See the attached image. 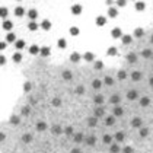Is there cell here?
I'll return each instance as SVG.
<instances>
[{
    "mask_svg": "<svg viewBox=\"0 0 153 153\" xmlns=\"http://www.w3.org/2000/svg\"><path fill=\"white\" fill-rule=\"evenodd\" d=\"M127 4V0H117V6L118 8H124Z\"/></svg>",
    "mask_w": 153,
    "mask_h": 153,
    "instance_id": "27",
    "label": "cell"
},
{
    "mask_svg": "<svg viewBox=\"0 0 153 153\" xmlns=\"http://www.w3.org/2000/svg\"><path fill=\"white\" fill-rule=\"evenodd\" d=\"M95 22H96V25H98V26H104L105 24H106V18H105V16H98Z\"/></svg>",
    "mask_w": 153,
    "mask_h": 153,
    "instance_id": "6",
    "label": "cell"
},
{
    "mask_svg": "<svg viewBox=\"0 0 153 153\" xmlns=\"http://www.w3.org/2000/svg\"><path fill=\"white\" fill-rule=\"evenodd\" d=\"M146 9V3L144 2H136V10L137 12H143Z\"/></svg>",
    "mask_w": 153,
    "mask_h": 153,
    "instance_id": "8",
    "label": "cell"
},
{
    "mask_svg": "<svg viewBox=\"0 0 153 153\" xmlns=\"http://www.w3.org/2000/svg\"><path fill=\"white\" fill-rule=\"evenodd\" d=\"M143 35H144V29L143 28H137L136 31H134V36L136 38H142Z\"/></svg>",
    "mask_w": 153,
    "mask_h": 153,
    "instance_id": "15",
    "label": "cell"
},
{
    "mask_svg": "<svg viewBox=\"0 0 153 153\" xmlns=\"http://www.w3.org/2000/svg\"><path fill=\"white\" fill-rule=\"evenodd\" d=\"M0 15H2V18H6V16H8V9L2 8V9H0Z\"/></svg>",
    "mask_w": 153,
    "mask_h": 153,
    "instance_id": "30",
    "label": "cell"
},
{
    "mask_svg": "<svg viewBox=\"0 0 153 153\" xmlns=\"http://www.w3.org/2000/svg\"><path fill=\"white\" fill-rule=\"evenodd\" d=\"M95 102H96V104H102V102H104V98H102L101 95H98V96H95Z\"/></svg>",
    "mask_w": 153,
    "mask_h": 153,
    "instance_id": "34",
    "label": "cell"
},
{
    "mask_svg": "<svg viewBox=\"0 0 153 153\" xmlns=\"http://www.w3.org/2000/svg\"><path fill=\"white\" fill-rule=\"evenodd\" d=\"M70 60H72L73 63H77V61L80 60V54H79V52H73V54L70 56Z\"/></svg>",
    "mask_w": 153,
    "mask_h": 153,
    "instance_id": "19",
    "label": "cell"
},
{
    "mask_svg": "<svg viewBox=\"0 0 153 153\" xmlns=\"http://www.w3.org/2000/svg\"><path fill=\"white\" fill-rule=\"evenodd\" d=\"M40 26H41V25H38V24H36L35 20H31V22L28 24V29H29V31H36V29H38Z\"/></svg>",
    "mask_w": 153,
    "mask_h": 153,
    "instance_id": "7",
    "label": "cell"
},
{
    "mask_svg": "<svg viewBox=\"0 0 153 153\" xmlns=\"http://www.w3.org/2000/svg\"><path fill=\"white\" fill-rule=\"evenodd\" d=\"M104 82H105L106 85H112V83H114V80H112V77H110V76H106V77H105V80H104Z\"/></svg>",
    "mask_w": 153,
    "mask_h": 153,
    "instance_id": "33",
    "label": "cell"
},
{
    "mask_svg": "<svg viewBox=\"0 0 153 153\" xmlns=\"http://www.w3.org/2000/svg\"><path fill=\"white\" fill-rule=\"evenodd\" d=\"M0 48L4 50V48H6V42H0Z\"/></svg>",
    "mask_w": 153,
    "mask_h": 153,
    "instance_id": "46",
    "label": "cell"
},
{
    "mask_svg": "<svg viewBox=\"0 0 153 153\" xmlns=\"http://www.w3.org/2000/svg\"><path fill=\"white\" fill-rule=\"evenodd\" d=\"M102 114H104V110H102V108H98V110H96V115L99 117V115H102Z\"/></svg>",
    "mask_w": 153,
    "mask_h": 153,
    "instance_id": "42",
    "label": "cell"
},
{
    "mask_svg": "<svg viewBox=\"0 0 153 153\" xmlns=\"http://www.w3.org/2000/svg\"><path fill=\"white\" fill-rule=\"evenodd\" d=\"M36 127H38V130H44V128H45V124H44V122H38Z\"/></svg>",
    "mask_w": 153,
    "mask_h": 153,
    "instance_id": "41",
    "label": "cell"
},
{
    "mask_svg": "<svg viewBox=\"0 0 153 153\" xmlns=\"http://www.w3.org/2000/svg\"><path fill=\"white\" fill-rule=\"evenodd\" d=\"M140 122H142V121H140L138 118H134V120H133V126H136V127H137V126H140Z\"/></svg>",
    "mask_w": 153,
    "mask_h": 153,
    "instance_id": "39",
    "label": "cell"
},
{
    "mask_svg": "<svg viewBox=\"0 0 153 153\" xmlns=\"http://www.w3.org/2000/svg\"><path fill=\"white\" fill-rule=\"evenodd\" d=\"M150 85L153 86V77H150Z\"/></svg>",
    "mask_w": 153,
    "mask_h": 153,
    "instance_id": "51",
    "label": "cell"
},
{
    "mask_svg": "<svg viewBox=\"0 0 153 153\" xmlns=\"http://www.w3.org/2000/svg\"><path fill=\"white\" fill-rule=\"evenodd\" d=\"M101 85H102L101 80H98V79H96V80H94V88H95V89H99V88H101Z\"/></svg>",
    "mask_w": 153,
    "mask_h": 153,
    "instance_id": "29",
    "label": "cell"
},
{
    "mask_svg": "<svg viewBox=\"0 0 153 153\" xmlns=\"http://www.w3.org/2000/svg\"><path fill=\"white\" fill-rule=\"evenodd\" d=\"M110 102H112V104H118V102H120V96H118V95L112 96V98L110 99Z\"/></svg>",
    "mask_w": 153,
    "mask_h": 153,
    "instance_id": "31",
    "label": "cell"
},
{
    "mask_svg": "<svg viewBox=\"0 0 153 153\" xmlns=\"http://www.w3.org/2000/svg\"><path fill=\"white\" fill-rule=\"evenodd\" d=\"M6 40H8L9 42H16L18 40H16V35L13 34V32H9L8 35H6Z\"/></svg>",
    "mask_w": 153,
    "mask_h": 153,
    "instance_id": "13",
    "label": "cell"
},
{
    "mask_svg": "<svg viewBox=\"0 0 153 153\" xmlns=\"http://www.w3.org/2000/svg\"><path fill=\"white\" fill-rule=\"evenodd\" d=\"M105 3H106V4H108V6H110V8H111V4H112V3H114V0H106V2H105Z\"/></svg>",
    "mask_w": 153,
    "mask_h": 153,
    "instance_id": "48",
    "label": "cell"
},
{
    "mask_svg": "<svg viewBox=\"0 0 153 153\" xmlns=\"http://www.w3.org/2000/svg\"><path fill=\"white\" fill-rule=\"evenodd\" d=\"M127 96H128V99H137V92L136 90H130Z\"/></svg>",
    "mask_w": 153,
    "mask_h": 153,
    "instance_id": "21",
    "label": "cell"
},
{
    "mask_svg": "<svg viewBox=\"0 0 153 153\" xmlns=\"http://www.w3.org/2000/svg\"><path fill=\"white\" fill-rule=\"evenodd\" d=\"M70 10H72V13H73V15H76V16H79V15L82 13V10H83V8H82V4H73Z\"/></svg>",
    "mask_w": 153,
    "mask_h": 153,
    "instance_id": "2",
    "label": "cell"
},
{
    "mask_svg": "<svg viewBox=\"0 0 153 153\" xmlns=\"http://www.w3.org/2000/svg\"><path fill=\"white\" fill-rule=\"evenodd\" d=\"M102 67H104L102 61H96V63H95V68H102Z\"/></svg>",
    "mask_w": 153,
    "mask_h": 153,
    "instance_id": "37",
    "label": "cell"
},
{
    "mask_svg": "<svg viewBox=\"0 0 153 153\" xmlns=\"http://www.w3.org/2000/svg\"><path fill=\"white\" fill-rule=\"evenodd\" d=\"M140 104H142L143 106H147V105L150 104V99H149V98H142V99H140Z\"/></svg>",
    "mask_w": 153,
    "mask_h": 153,
    "instance_id": "25",
    "label": "cell"
},
{
    "mask_svg": "<svg viewBox=\"0 0 153 153\" xmlns=\"http://www.w3.org/2000/svg\"><path fill=\"white\" fill-rule=\"evenodd\" d=\"M41 28H42L44 31H50L51 29V22L48 19H44L42 22H41Z\"/></svg>",
    "mask_w": 153,
    "mask_h": 153,
    "instance_id": "4",
    "label": "cell"
},
{
    "mask_svg": "<svg viewBox=\"0 0 153 153\" xmlns=\"http://www.w3.org/2000/svg\"><path fill=\"white\" fill-rule=\"evenodd\" d=\"M63 77H64V79H72V73H70L68 70H66V72L63 73Z\"/></svg>",
    "mask_w": 153,
    "mask_h": 153,
    "instance_id": "35",
    "label": "cell"
},
{
    "mask_svg": "<svg viewBox=\"0 0 153 153\" xmlns=\"http://www.w3.org/2000/svg\"><path fill=\"white\" fill-rule=\"evenodd\" d=\"M40 51H41V48H40L38 45H31V47H29V52H31L32 56H35V54H40Z\"/></svg>",
    "mask_w": 153,
    "mask_h": 153,
    "instance_id": "10",
    "label": "cell"
},
{
    "mask_svg": "<svg viewBox=\"0 0 153 153\" xmlns=\"http://www.w3.org/2000/svg\"><path fill=\"white\" fill-rule=\"evenodd\" d=\"M117 138H118V140H122V134H121V133H118V134H117Z\"/></svg>",
    "mask_w": 153,
    "mask_h": 153,
    "instance_id": "49",
    "label": "cell"
},
{
    "mask_svg": "<svg viewBox=\"0 0 153 153\" xmlns=\"http://www.w3.org/2000/svg\"><path fill=\"white\" fill-rule=\"evenodd\" d=\"M15 47H16L18 50H22V48L25 47V41H24V40H18L16 42H15Z\"/></svg>",
    "mask_w": 153,
    "mask_h": 153,
    "instance_id": "17",
    "label": "cell"
},
{
    "mask_svg": "<svg viewBox=\"0 0 153 153\" xmlns=\"http://www.w3.org/2000/svg\"><path fill=\"white\" fill-rule=\"evenodd\" d=\"M24 13H25V9L22 8V6H18V8H15V15L16 16H24Z\"/></svg>",
    "mask_w": 153,
    "mask_h": 153,
    "instance_id": "11",
    "label": "cell"
},
{
    "mask_svg": "<svg viewBox=\"0 0 153 153\" xmlns=\"http://www.w3.org/2000/svg\"><path fill=\"white\" fill-rule=\"evenodd\" d=\"M77 94H83V88H82V86L77 88Z\"/></svg>",
    "mask_w": 153,
    "mask_h": 153,
    "instance_id": "45",
    "label": "cell"
},
{
    "mask_svg": "<svg viewBox=\"0 0 153 153\" xmlns=\"http://www.w3.org/2000/svg\"><path fill=\"white\" fill-rule=\"evenodd\" d=\"M20 60H22V56H20V52H15V54H13V61H15V63H19Z\"/></svg>",
    "mask_w": 153,
    "mask_h": 153,
    "instance_id": "23",
    "label": "cell"
},
{
    "mask_svg": "<svg viewBox=\"0 0 153 153\" xmlns=\"http://www.w3.org/2000/svg\"><path fill=\"white\" fill-rule=\"evenodd\" d=\"M152 42H153V38H152Z\"/></svg>",
    "mask_w": 153,
    "mask_h": 153,
    "instance_id": "52",
    "label": "cell"
},
{
    "mask_svg": "<svg viewBox=\"0 0 153 153\" xmlns=\"http://www.w3.org/2000/svg\"><path fill=\"white\" fill-rule=\"evenodd\" d=\"M152 56V51L150 50H144L143 51V57H150Z\"/></svg>",
    "mask_w": 153,
    "mask_h": 153,
    "instance_id": "36",
    "label": "cell"
},
{
    "mask_svg": "<svg viewBox=\"0 0 153 153\" xmlns=\"http://www.w3.org/2000/svg\"><path fill=\"white\" fill-rule=\"evenodd\" d=\"M133 2H136V0H133Z\"/></svg>",
    "mask_w": 153,
    "mask_h": 153,
    "instance_id": "53",
    "label": "cell"
},
{
    "mask_svg": "<svg viewBox=\"0 0 153 153\" xmlns=\"http://www.w3.org/2000/svg\"><path fill=\"white\" fill-rule=\"evenodd\" d=\"M127 60L130 61V63H134V61L137 60V56H136V54H131V52H130V54L127 56Z\"/></svg>",
    "mask_w": 153,
    "mask_h": 153,
    "instance_id": "22",
    "label": "cell"
},
{
    "mask_svg": "<svg viewBox=\"0 0 153 153\" xmlns=\"http://www.w3.org/2000/svg\"><path fill=\"white\" fill-rule=\"evenodd\" d=\"M114 114L118 117V115H122V108L121 106H115V110H114Z\"/></svg>",
    "mask_w": 153,
    "mask_h": 153,
    "instance_id": "26",
    "label": "cell"
},
{
    "mask_svg": "<svg viewBox=\"0 0 153 153\" xmlns=\"http://www.w3.org/2000/svg\"><path fill=\"white\" fill-rule=\"evenodd\" d=\"M0 60H2V64H4V63H6V58H4L3 56H2V58H0Z\"/></svg>",
    "mask_w": 153,
    "mask_h": 153,
    "instance_id": "50",
    "label": "cell"
},
{
    "mask_svg": "<svg viewBox=\"0 0 153 153\" xmlns=\"http://www.w3.org/2000/svg\"><path fill=\"white\" fill-rule=\"evenodd\" d=\"M12 28H13V24L10 20H3V29L4 31H10Z\"/></svg>",
    "mask_w": 153,
    "mask_h": 153,
    "instance_id": "12",
    "label": "cell"
},
{
    "mask_svg": "<svg viewBox=\"0 0 153 153\" xmlns=\"http://www.w3.org/2000/svg\"><path fill=\"white\" fill-rule=\"evenodd\" d=\"M52 104H54L56 106H58V105H60V99H54V101H52Z\"/></svg>",
    "mask_w": 153,
    "mask_h": 153,
    "instance_id": "44",
    "label": "cell"
},
{
    "mask_svg": "<svg viewBox=\"0 0 153 153\" xmlns=\"http://www.w3.org/2000/svg\"><path fill=\"white\" fill-rule=\"evenodd\" d=\"M24 90H25V92L31 90V83H25V86H24Z\"/></svg>",
    "mask_w": 153,
    "mask_h": 153,
    "instance_id": "40",
    "label": "cell"
},
{
    "mask_svg": "<svg viewBox=\"0 0 153 153\" xmlns=\"http://www.w3.org/2000/svg\"><path fill=\"white\" fill-rule=\"evenodd\" d=\"M83 58H85L86 61H94L95 56H94V52H85V54H83Z\"/></svg>",
    "mask_w": 153,
    "mask_h": 153,
    "instance_id": "16",
    "label": "cell"
},
{
    "mask_svg": "<svg viewBox=\"0 0 153 153\" xmlns=\"http://www.w3.org/2000/svg\"><path fill=\"white\" fill-rule=\"evenodd\" d=\"M51 54V50L48 47H41V51H40V56H42V57H48Z\"/></svg>",
    "mask_w": 153,
    "mask_h": 153,
    "instance_id": "5",
    "label": "cell"
},
{
    "mask_svg": "<svg viewBox=\"0 0 153 153\" xmlns=\"http://www.w3.org/2000/svg\"><path fill=\"white\" fill-rule=\"evenodd\" d=\"M121 41H122V44H126V45H128V44L133 41V36L131 35H124L122 38H121Z\"/></svg>",
    "mask_w": 153,
    "mask_h": 153,
    "instance_id": "14",
    "label": "cell"
},
{
    "mask_svg": "<svg viewBox=\"0 0 153 153\" xmlns=\"http://www.w3.org/2000/svg\"><path fill=\"white\" fill-rule=\"evenodd\" d=\"M140 134H142V136H146V134H147V130H142V131H140Z\"/></svg>",
    "mask_w": 153,
    "mask_h": 153,
    "instance_id": "47",
    "label": "cell"
},
{
    "mask_svg": "<svg viewBox=\"0 0 153 153\" xmlns=\"http://www.w3.org/2000/svg\"><path fill=\"white\" fill-rule=\"evenodd\" d=\"M18 2H19V0H18Z\"/></svg>",
    "mask_w": 153,
    "mask_h": 153,
    "instance_id": "54",
    "label": "cell"
},
{
    "mask_svg": "<svg viewBox=\"0 0 153 153\" xmlns=\"http://www.w3.org/2000/svg\"><path fill=\"white\" fill-rule=\"evenodd\" d=\"M140 77H142V74H140L138 72H134V73L131 74V79H133V80H138Z\"/></svg>",
    "mask_w": 153,
    "mask_h": 153,
    "instance_id": "28",
    "label": "cell"
},
{
    "mask_svg": "<svg viewBox=\"0 0 153 153\" xmlns=\"http://www.w3.org/2000/svg\"><path fill=\"white\" fill-rule=\"evenodd\" d=\"M111 35H112V38H122L124 35H122V31H121V28H114L112 31H111Z\"/></svg>",
    "mask_w": 153,
    "mask_h": 153,
    "instance_id": "1",
    "label": "cell"
},
{
    "mask_svg": "<svg viewBox=\"0 0 153 153\" xmlns=\"http://www.w3.org/2000/svg\"><path fill=\"white\" fill-rule=\"evenodd\" d=\"M106 124H108V126L114 124V117H108V118H106Z\"/></svg>",
    "mask_w": 153,
    "mask_h": 153,
    "instance_id": "38",
    "label": "cell"
},
{
    "mask_svg": "<svg viewBox=\"0 0 153 153\" xmlns=\"http://www.w3.org/2000/svg\"><path fill=\"white\" fill-rule=\"evenodd\" d=\"M117 52H118V51H117L115 47H110L108 51H106V54H108V56H117Z\"/></svg>",
    "mask_w": 153,
    "mask_h": 153,
    "instance_id": "20",
    "label": "cell"
},
{
    "mask_svg": "<svg viewBox=\"0 0 153 153\" xmlns=\"http://www.w3.org/2000/svg\"><path fill=\"white\" fill-rule=\"evenodd\" d=\"M28 18H29L31 20H35V19L38 18V12H36L35 9H29V10H28Z\"/></svg>",
    "mask_w": 153,
    "mask_h": 153,
    "instance_id": "3",
    "label": "cell"
},
{
    "mask_svg": "<svg viewBox=\"0 0 153 153\" xmlns=\"http://www.w3.org/2000/svg\"><path fill=\"white\" fill-rule=\"evenodd\" d=\"M104 142H105V143H110V142H111V137L110 136H105V137H104Z\"/></svg>",
    "mask_w": 153,
    "mask_h": 153,
    "instance_id": "43",
    "label": "cell"
},
{
    "mask_svg": "<svg viewBox=\"0 0 153 153\" xmlns=\"http://www.w3.org/2000/svg\"><path fill=\"white\" fill-rule=\"evenodd\" d=\"M108 16L110 18H117L118 16V10H117V8H110L108 9Z\"/></svg>",
    "mask_w": 153,
    "mask_h": 153,
    "instance_id": "9",
    "label": "cell"
},
{
    "mask_svg": "<svg viewBox=\"0 0 153 153\" xmlns=\"http://www.w3.org/2000/svg\"><path fill=\"white\" fill-rule=\"evenodd\" d=\"M57 45H58V48H66V45H67V41H66L64 38H60L58 41H57Z\"/></svg>",
    "mask_w": 153,
    "mask_h": 153,
    "instance_id": "18",
    "label": "cell"
},
{
    "mask_svg": "<svg viewBox=\"0 0 153 153\" xmlns=\"http://www.w3.org/2000/svg\"><path fill=\"white\" fill-rule=\"evenodd\" d=\"M79 28H76V26H73V28H70V34L73 35V36H76V35H79Z\"/></svg>",
    "mask_w": 153,
    "mask_h": 153,
    "instance_id": "24",
    "label": "cell"
},
{
    "mask_svg": "<svg viewBox=\"0 0 153 153\" xmlns=\"http://www.w3.org/2000/svg\"><path fill=\"white\" fill-rule=\"evenodd\" d=\"M126 77H127V73H126L124 70L118 72V79H126Z\"/></svg>",
    "mask_w": 153,
    "mask_h": 153,
    "instance_id": "32",
    "label": "cell"
}]
</instances>
